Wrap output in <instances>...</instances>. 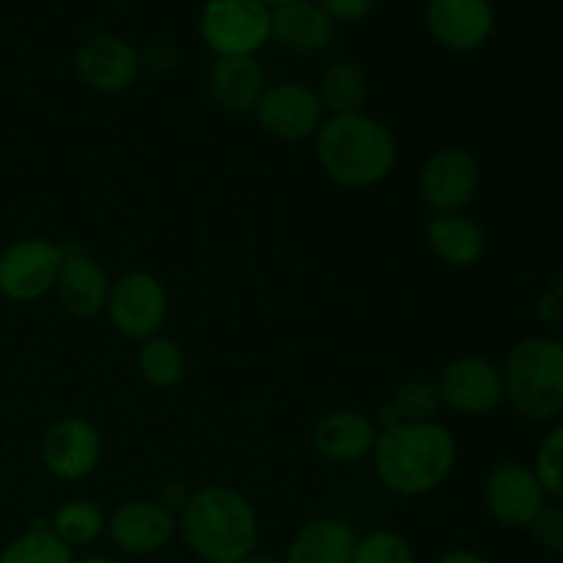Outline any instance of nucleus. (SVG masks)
<instances>
[{
    "label": "nucleus",
    "mask_w": 563,
    "mask_h": 563,
    "mask_svg": "<svg viewBox=\"0 0 563 563\" xmlns=\"http://www.w3.org/2000/svg\"><path fill=\"white\" fill-rule=\"evenodd\" d=\"M456 465V443L445 427L434 421L396 423L377 434L374 467L390 493L427 495L451 476Z\"/></svg>",
    "instance_id": "f257e3e1"
},
{
    "label": "nucleus",
    "mask_w": 563,
    "mask_h": 563,
    "mask_svg": "<svg viewBox=\"0 0 563 563\" xmlns=\"http://www.w3.org/2000/svg\"><path fill=\"white\" fill-rule=\"evenodd\" d=\"M176 528L187 548L209 563L245 561L258 539L256 511L245 495L229 487H207L190 495Z\"/></svg>",
    "instance_id": "f03ea898"
},
{
    "label": "nucleus",
    "mask_w": 563,
    "mask_h": 563,
    "mask_svg": "<svg viewBox=\"0 0 563 563\" xmlns=\"http://www.w3.org/2000/svg\"><path fill=\"white\" fill-rule=\"evenodd\" d=\"M317 154L324 174L344 187H372L396 165L390 130L363 113H341L317 132Z\"/></svg>",
    "instance_id": "7ed1b4c3"
},
{
    "label": "nucleus",
    "mask_w": 563,
    "mask_h": 563,
    "mask_svg": "<svg viewBox=\"0 0 563 563\" xmlns=\"http://www.w3.org/2000/svg\"><path fill=\"white\" fill-rule=\"evenodd\" d=\"M506 399L533 421H548L563 410V341L526 339L509 352L504 368Z\"/></svg>",
    "instance_id": "20e7f679"
},
{
    "label": "nucleus",
    "mask_w": 563,
    "mask_h": 563,
    "mask_svg": "<svg viewBox=\"0 0 563 563\" xmlns=\"http://www.w3.org/2000/svg\"><path fill=\"white\" fill-rule=\"evenodd\" d=\"M198 31L218 58H253L273 38V9L262 0H207Z\"/></svg>",
    "instance_id": "39448f33"
},
{
    "label": "nucleus",
    "mask_w": 563,
    "mask_h": 563,
    "mask_svg": "<svg viewBox=\"0 0 563 563\" xmlns=\"http://www.w3.org/2000/svg\"><path fill=\"white\" fill-rule=\"evenodd\" d=\"M64 247L49 240H20L0 256V291L9 300L31 302L58 284Z\"/></svg>",
    "instance_id": "423d86ee"
},
{
    "label": "nucleus",
    "mask_w": 563,
    "mask_h": 563,
    "mask_svg": "<svg viewBox=\"0 0 563 563\" xmlns=\"http://www.w3.org/2000/svg\"><path fill=\"white\" fill-rule=\"evenodd\" d=\"M108 313L126 339H152L168 317V295L148 273H130L110 289Z\"/></svg>",
    "instance_id": "0eeeda50"
},
{
    "label": "nucleus",
    "mask_w": 563,
    "mask_h": 563,
    "mask_svg": "<svg viewBox=\"0 0 563 563\" xmlns=\"http://www.w3.org/2000/svg\"><path fill=\"white\" fill-rule=\"evenodd\" d=\"M544 498L548 493L539 484L533 467L520 465V462L495 465L484 484V500H487L489 515L506 528H531V522L548 504Z\"/></svg>",
    "instance_id": "6e6552de"
},
{
    "label": "nucleus",
    "mask_w": 563,
    "mask_h": 563,
    "mask_svg": "<svg viewBox=\"0 0 563 563\" xmlns=\"http://www.w3.org/2000/svg\"><path fill=\"white\" fill-rule=\"evenodd\" d=\"M256 119L267 135L280 137V141H302V137L317 135L324 108L313 88L302 82H280V86L264 88L256 104Z\"/></svg>",
    "instance_id": "1a4fd4ad"
},
{
    "label": "nucleus",
    "mask_w": 563,
    "mask_h": 563,
    "mask_svg": "<svg viewBox=\"0 0 563 563\" xmlns=\"http://www.w3.org/2000/svg\"><path fill=\"white\" fill-rule=\"evenodd\" d=\"M423 203L438 214H454L478 190V163L465 148H443L427 159L418 179Z\"/></svg>",
    "instance_id": "9d476101"
},
{
    "label": "nucleus",
    "mask_w": 563,
    "mask_h": 563,
    "mask_svg": "<svg viewBox=\"0 0 563 563\" xmlns=\"http://www.w3.org/2000/svg\"><path fill=\"white\" fill-rule=\"evenodd\" d=\"M440 401L465 416L493 412L506 399L504 372L484 357H460L440 374Z\"/></svg>",
    "instance_id": "9b49d317"
},
{
    "label": "nucleus",
    "mask_w": 563,
    "mask_h": 563,
    "mask_svg": "<svg viewBox=\"0 0 563 563\" xmlns=\"http://www.w3.org/2000/svg\"><path fill=\"white\" fill-rule=\"evenodd\" d=\"M75 69L93 91L119 93L135 82L141 58L126 38L113 33H93L77 47Z\"/></svg>",
    "instance_id": "f8f14e48"
},
{
    "label": "nucleus",
    "mask_w": 563,
    "mask_h": 563,
    "mask_svg": "<svg viewBox=\"0 0 563 563\" xmlns=\"http://www.w3.org/2000/svg\"><path fill=\"white\" fill-rule=\"evenodd\" d=\"M427 27L443 47L473 53L493 36L495 9L489 0H429Z\"/></svg>",
    "instance_id": "ddd939ff"
},
{
    "label": "nucleus",
    "mask_w": 563,
    "mask_h": 563,
    "mask_svg": "<svg viewBox=\"0 0 563 563\" xmlns=\"http://www.w3.org/2000/svg\"><path fill=\"white\" fill-rule=\"evenodd\" d=\"M102 456L99 432L82 418H64L47 432L42 443V462L60 482H80Z\"/></svg>",
    "instance_id": "4468645a"
},
{
    "label": "nucleus",
    "mask_w": 563,
    "mask_h": 563,
    "mask_svg": "<svg viewBox=\"0 0 563 563\" xmlns=\"http://www.w3.org/2000/svg\"><path fill=\"white\" fill-rule=\"evenodd\" d=\"M176 517L159 500H132L110 520V539L124 553L148 555L163 550L174 539Z\"/></svg>",
    "instance_id": "2eb2a0df"
},
{
    "label": "nucleus",
    "mask_w": 563,
    "mask_h": 563,
    "mask_svg": "<svg viewBox=\"0 0 563 563\" xmlns=\"http://www.w3.org/2000/svg\"><path fill=\"white\" fill-rule=\"evenodd\" d=\"M335 22L317 0H295L273 9V38L289 53L311 55L330 47Z\"/></svg>",
    "instance_id": "dca6fc26"
},
{
    "label": "nucleus",
    "mask_w": 563,
    "mask_h": 563,
    "mask_svg": "<svg viewBox=\"0 0 563 563\" xmlns=\"http://www.w3.org/2000/svg\"><path fill=\"white\" fill-rule=\"evenodd\" d=\"M58 300L71 317H97L108 306V275L86 253L64 251V267L58 275Z\"/></svg>",
    "instance_id": "f3484780"
},
{
    "label": "nucleus",
    "mask_w": 563,
    "mask_h": 563,
    "mask_svg": "<svg viewBox=\"0 0 563 563\" xmlns=\"http://www.w3.org/2000/svg\"><path fill=\"white\" fill-rule=\"evenodd\" d=\"M377 443V427L366 416L352 410L330 412L324 421H319L313 432V445L322 456L333 462H357L372 454Z\"/></svg>",
    "instance_id": "a211bd4d"
},
{
    "label": "nucleus",
    "mask_w": 563,
    "mask_h": 563,
    "mask_svg": "<svg viewBox=\"0 0 563 563\" xmlns=\"http://www.w3.org/2000/svg\"><path fill=\"white\" fill-rule=\"evenodd\" d=\"M209 91L223 110L251 113L264 93V69L256 58H218L209 71Z\"/></svg>",
    "instance_id": "6ab92c4d"
},
{
    "label": "nucleus",
    "mask_w": 563,
    "mask_h": 563,
    "mask_svg": "<svg viewBox=\"0 0 563 563\" xmlns=\"http://www.w3.org/2000/svg\"><path fill=\"white\" fill-rule=\"evenodd\" d=\"M355 544L357 537L346 522L324 517L297 533L286 563H352Z\"/></svg>",
    "instance_id": "aec40b11"
},
{
    "label": "nucleus",
    "mask_w": 563,
    "mask_h": 563,
    "mask_svg": "<svg viewBox=\"0 0 563 563\" xmlns=\"http://www.w3.org/2000/svg\"><path fill=\"white\" fill-rule=\"evenodd\" d=\"M429 245L443 258L445 264L454 267H471L482 258L484 253V234L471 218L454 214H438L427 229Z\"/></svg>",
    "instance_id": "412c9836"
},
{
    "label": "nucleus",
    "mask_w": 563,
    "mask_h": 563,
    "mask_svg": "<svg viewBox=\"0 0 563 563\" xmlns=\"http://www.w3.org/2000/svg\"><path fill=\"white\" fill-rule=\"evenodd\" d=\"M319 99H322L324 110H333V115L341 113H361L363 102L368 97V80L366 71L352 60H339L330 64L322 71L319 80Z\"/></svg>",
    "instance_id": "4be33fe9"
},
{
    "label": "nucleus",
    "mask_w": 563,
    "mask_h": 563,
    "mask_svg": "<svg viewBox=\"0 0 563 563\" xmlns=\"http://www.w3.org/2000/svg\"><path fill=\"white\" fill-rule=\"evenodd\" d=\"M185 352L170 339H146L137 352V368L154 388H174L185 377Z\"/></svg>",
    "instance_id": "5701e85b"
},
{
    "label": "nucleus",
    "mask_w": 563,
    "mask_h": 563,
    "mask_svg": "<svg viewBox=\"0 0 563 563\" xmlns=\"http://www.w3.org/2000/svg\"><path fill=\"white\" fill-rule=\"evenodd\" d=\"M0 563H75L64 539L47 528H33L9 544Z\"/></svg>",
    "instance_id": "b1692460"
},
{
    "label": "nucleus",
    "mask_w": 563,
    "mask_h": 563,
    "mask_svg": "<svg viewBox=\"0 0 563 563\" xmlns=\"http://www.w3.org/2000/svg\"><path fill=\"white\" fill-rule=\"evenodd\" d=\"M104 515L97 504L71 500L55 515V533L66 544H91L102 537Z\"/></svg>",
    "instance_id": "393cba45"
},
{
    "label": "nucleus",
    "mask_w": 563,
    "mask_h": 563,
    "mask_svg": "<svg viewBox=\"0 0 563 563\" xmlns=\"http://www.w3.org/2000/svg\"><path fill=\"white\" fill-rule=\"evenodd\" d=\"M394 412L401 423H421L432 421L438 416L440 394L434 385L416 379V383H405L394 396Z\"/></svg>",
    "instance_id": "a878e982"
},
{
    "label": "nucleus",
    "mask_w": 563,
    "mask_h": 563,
    "mask_svg": "<svg viewBox=\"0 0 563 563\" xmlns=\"http://www.w3.org/2000/svg\"><path fill=\"white\" fill-rule=\"evenodd\" d=\"M533 473L548 495L563 500V423L550 429L533 460Z\"/></svg>",
    "instance_id": "bb28decb"
},
{
    "label": "nucleus",
    "mask_w": 563,
    "mask_h": 563,
    "mask_svg": "<svg viewBox=\"0 0 563 563\" xmlns=\"http://www.w3.org/2000/svg\"><path fill=\"white\" fill-rule=\"evenodd\" d=\"M352 563H412V550L399 533L374 531L357 539Z\"/></svg>",
    "instance_id": "cd10ccee"
},
{
    "label": "nucleus",
    "mask_w": 563,
    "mask_h": 563,
    "mask_svg": "<svg viewBox=\"0 0 563 563\" xmlns=\"http://www.w3.org/2000/svg\"><path fill=\"white\" fill-rule=\"evenodd\" d=\"M531 531L539 548H544L548 553L563 555V506L544 504L537 520L531 522Z\"/></svg>",
    "instance_id": "c85d7f7f"
},
{
    "label": "nucleus",
    "mask_w": 563,
    "mask_h": 563,
    "mask_svg": "<svg viewBox=\"0 0 563 563\" xmlns=\"http://www.w3.org/2000/svg\"><path fill=\"white\" fill-rule=\"evenodd\" d=\"M317 3L333 16V22H357L374 9L377 0H317Z\"/></svg>",
    "instance_id": "c756f323"
},
{
    "label": "nucleus",
    "mask_w": 563,
    "mask_h": 563,
    "mask_svg": "<svg viewBox=\"0 0 563 563\" xmlns=\"http://www.w3.org/2000/svg\"><path fill=\"white\" fill-rule=\"evenodd\" d=\"M438 563H487L478 553H471V550H454V553H445Z\"/></svg>",
    "instance_id": "7c9ffc66"
},
{
    "label": "nucleus",
    "mask_w": 563,
    "mask_h": 563,
    "mask_svg": "<svg viewBox=\"0 0 563 563\" xmlns=\"http://www.w3.org/2000/svg\"><path fill=\"white\" fill-rule=\"evenodd\" d=\"M240 563H278V561L269 559V555H247V559L240 561Z\"/></svg>",
    "instance_id": "2f4dec72"
},
{
    "label": "nucleus",
    "mask_w": 563,
    "mask_h": 563,
    "mask_svg": "<svg viewBox=\"0 0 563 563\" xmlns=\"http://www.w3.org/2000/svg\"><path fill=\"white\" fill-rule=\"evenodd\" d=\"M264 5H269V9H278V5H286V3H295V0H262Z\"/></svg>",
    "instance_id": "473e14b6"
},
{
    "label": "nucleus",
    "mask_w": 563,
    "mask_h": 563,
    "mask_svg": "<svg viewBox=\"0 0 563 563\" xmlns=\"http://www.w3.org/2000/svg\"><path fill=\"white\" fill-rule=\"evenodd\" d=\"M80 563H115V561H110V559H102V555H93V559H82Z\"/></svg>",
    "instance_id": "72a5a7b5"
}]
</instances>
